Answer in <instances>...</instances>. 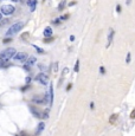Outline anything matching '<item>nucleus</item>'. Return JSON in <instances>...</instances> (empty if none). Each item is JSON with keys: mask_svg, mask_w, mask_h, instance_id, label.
<instances>
[{"mask_svg": "<svg viewBox=\"0 0 135 136\" xmlns=\"http://www.w3.org/2000/svg\"><path fill=\"white\" fill-rule=\"evenodd\" d=\"M17 53L14 47H8V49L4 50L1 53H0V60H4V62H7L11 58H13V56Z\"/></svg>", "mask_w": 135, "mask_h": 136, "instance_id": "nucleus-1", "label": "nucleus"}, {"mask_svg": "<svg viewBox=\"0 0 135 136\" xmlns=\"http://www.w3.org/2000/svg\"><path fill=\"white\" fill-rule=\"evenodd\" d=\"M24 27V23L23 21H19V23H15L14 25H12L10 28L7 30V32H6V36L7 37H11V36H14L15 33H18L19 31H20L21 28Z\"/></svg>", "mask_w": 135, "mask_h": 136, "instance_id": "nucleus-2", "label": "nucleus"}, {"mask_svg": "<svg viewBox=\"0 0 135 136\" xmlns=\"http://www.w3.org/2000/svg\"><path fill=\"white\" fill-rule=\"evenodd\" d=\"M36 81L39 83V84L48 85V83H49V77H48V75H46L45 72H40V73H39L38 76L36 77Z\"/></svg>", "mask_w": 135, "mask_h": 136, "instance_id": "nucleus-3", "label": "nucleus"}, {"mask_svg": "<svg viewBox=\"0 0 135 136\" xmlns=\"http://www.w3.org/2000/svg\"><path fill=\"white\" fill-rule=\"evenodd\" d=\"M13 12H14V6H12V5H4V6H1V13L5 14V16H11Z\"/></svg>", "mask_w": 135, "mask_h": 136, "instance_id": "nucleus-4", "label": "nucleus"}, {"mask_svg": "<svg viewBox=\"0 0 135 136\" xmlns=\"http://www.w3.org/2000/svg\"><path fill=\"white\" fill-rule=\"evenodd\" d=\"M13 58L17 62H25L26 59H27V53H25V52H18V53H15L13 56Z\"/></svg>", "mask_w": 135, "mask_h": 136, "instance_id": "nucleus-5", "label": "nucleus"}, {"mask_svg": "<svg viewBox=\"0 0 135 136\" xmlns=\"http://www.w3.org/2000/svg\"><path fill=\"white\" fill-rule=\"evenodd\" d=\"M30 110H31V113H32V115L34 116V117H37V118H44V117H46V116H48L46 114L44 115L40 110H38V109H36V108H32V107L30 108Z\"/></svg>", "mask_w": 135, "mask_h": 136, "instance_id": "nucleus-6", "label": "nucleus"}, {"mask_svg": "<svg viewBox=\"0 0 135 136\" xmlns=\"http://www.w3.org/2000/svg\"><path fill=\"white\" fill-rule=\"evenodd\" d=\"M25 62H26V66H32V65L37 62V58L36 57H33V56L32 57H27V59H26Z\"/></svg>", "mask_w": 135, "mask_h": 136, "instance_id": "nucleus-7", "label": "nucleus"}, {"mask_svg": "<svg viewBox=\"0 0 135 136\" xmlns=\"http://www.w3.org/2000/svg\"><path fill=\"white\" fill-rule=\"evenodd\" d=\"M27 4H28V6H30V11H31V12H33V11L36 10V7H37V0H28Z\"/></svg>", "mask_w": 135, "mask_h": 136, "instance_id": "nucleus-8", "label": "nucleus"}, {"mask_svg": "<svg viewBox=\"0 0 135 136\" xmlns=\"http://www.w3.org/2000/svg\"><path fill=\"white\" fill-rule=\"evenodd\" d=\"M43 36L44 37H52V28L51 27H46L45 30H44V32H43Z\"/></svg>", "mask_w": 135, "mask_h": 136, "instance_id": "nucleus-9", "label": "nucleus"}, {"mask_svg": "<svg viewBox=\"0 0 135 136\" xmlns=\"http://www.w3.org/2000/svg\"><path fill=\"white\" fill-rule=\"evenodd\" d=\"M44 128H45V123H44V122H40V123L38 124V127H37V131H36L37 135H39V134L44 130Z\"/></svg>", "mask_w": 135, "mask_h": 136, "instance_id": "nucleus-10", "label": "nucleus"}, {"mask_svg": "<svg viewBox=\"0 0 135 136\" xmlns=\"http://www.w3.org/2000/svg\"><path fill=\"white\" fill-rule=\"evenodd\" d=\"M113 38H114V30H110V33H109V36H108V44H107V47H109L110 45H111Z\"/></svg>", "mask_w": 135, "mask_h": 136, "instance_id": "nucleus-11", "label": "nucleus"}, {"mask_svg": "<svg viewBox=\"0 0 135 136\" xmlns=\"http://www.w3.org/2000/svg\"><path fill=\"white\" fill-rule=\"evenodd\" d=\"M49 103L50 104H52V102H54V89H52V86L50 88V91H49Z\"/></svg>", "mask_w": 135, "mask_h": 136, "instance_id": "nucleus-12", "label": "nucleus"}, {"mask_svg": "<svg viewBox=\"0 0 135 136\" xmlns=\"http://www.w3.org/2000/svg\"><path fill=\"white\" fill-rule=\"evenodd\" d=\"M65 4H66V0H62L58 5V11H62L63 8H65Z\"/></svg>", "mask_w": 135, "mask_h": 136, "instance_id": "nucleus-13", "label": "nucleus"}, {"mask_svg": "<svg viewBox=\"0 0 135 136\" xmlns=\"http://www.w3.org/2000/svg\"><path fill=\"white\" fill-rule=\"evenodd\" d=\"M117 117H119V115H117V114H114V115H111V117L109 118V122H110L111 124H114V123H115V120H116Z\"/></svg>", "mask_w": 135, "mask_h": 136, "instance_id": "nucleus-14", "label": "nucleus"}, {"mask_svg": "<svg viewBox=\"0 0 135 136\" xmlns=\"http://www.w3.org/2000/svg\"><path fill=\"white\" fill-rule=\"evenodd\" d=\"M130 59H132V58H130V53L128 52L127 56H126V63H127V64H129V63H130Z\"/></svg>", "mask_w": 135, "mask_h": 136, "instance_id": "nucleus-15", "label": "nucleus"}, {"mask_svg": "<svg viewBox=\"0 0 135 136\" xmlns=\"http://www.w3.org/2000/svg\"><path fill=\"white\" fill-rule=\"evenodd\" d=\"M78 70H79V60H77L76 65H75V72H78Z\"/></svg>", "mask_w": 135, "mask_h": 136, "instance_id": "nucleus-16", "label": "nucleus"}, {"mask_svg": "<svg viewBox=\"0 0 135 136\" xmlns=\"http://www.w3.org/2000/svg\"><path fill=\"white\" fill-rule=\"evenodd\" d=\"M57 70H58V63H55L54 64V72L55 73L57 72Z\"/></svg>", "mask_w": 135, "mask_h": 136, "instance_id": "nucleus-17", "label": "nucleus"}, {"mask_svg": "<svg viewBox=\"0 0 135 136\" xmlns=\"http://www.w3.org/2000/svg\"><path fill=\"white\" fill-rule=\"evenodd\" d=\"M69 18V14H65V16H63V17H61V20H66V19Z\"/></svg>", "mask_w": 135, "mask_h": 136, "instance_id": "nucleus-18", "label": "nucleus"}, {"mask_svg": "<svg viewBox=\"0 0 135 136\" xmlns=\"http://www.w3.org/2000/svg\"><path fill=\"white\" fill-rule=\"evenodd\" d=\"M130 118H132V120H134L135 118V108H134V110H133V113L130 114Z\"/></svg>", "mask_w": 135, "mask_h": 136, "instance_id": "nucleus-19", "label": "nucleus"}, {"mask_svg": "<svg viewBox=\"0 0 135 136\" xmlns=\"http://www.w3.org/2000/svg\"><path fill=\"white\" fill-rule=\"evenodd\" d=\"M116 12H119V13L121 12V6H120V5H117V6H116Z\"/></svg>", "mask_w": 135, "mask_h": 136, "instance_id": "nucleus-20", "label": "nucleus"}, {"mask_svg": "<svg viewBox=\"0 0 135 136\" xmlns=\"http://www.w3.org/2000/svg\"><path fill=\"white\" fill-rule=\"evenodd\" d=\"M68 71H69V70H68V69L65 67V69L63 70V75H66V73H68Z\"/></svg>", "mask_w": 135, "mask_h": 136, "instance_id": "nucleus-21", "label": "nucleus"}, {"mask_svg": "<svg viewBox=\"0 0 135 136\" xmlns=\"http://www.w3.org/2000/svg\"><path fill=\"white\" fill-rule=\"evenodd\" d=\"M99 70H101V72H102V75H104V67H103V66H101V69H99Z\"/></svg>", "mask_w": 135, "mask_h": 136, "instance_id": "nucleus-22", "label": "nucleus"}, {"mask_svg": "<svg viewBox=\"0 0 135 136\" xmlns=\"http://www.w3.org/2000/svg\"><path fill=\"white\" fill-rule=\"evenodd\" d=\"M126 4H127V5H130V4H132V0H126Z\"/></svg>", "mask_w": 135, "mask_h": 136, "instance_id": "nucleus-23", "label": "nucleus"}, {"mask_svg": "<svg viewBox=\"0 0 135 136\" xmlns=\"http://www.w3.org/2000/svg\"><path fill=\"white\" fill-rule=\"evenodd\" d=\"M13 3H18V1H20V0H12Z\"/></svg>", "mask_w": 135, "mask_h": 136, "instance_id": "nucleus-24", "label": "nucleus"}, {"mask_svg": "<svg viewBox=\"0 0 135 136\" xmlns=\"http://www.w3.org/2000/svg\"><path fill=\"white\" fill-rule=\"evenodd\" d=\"M1 18H3V16H1V13H0V20H1Z\"/></svg>", "mask_w": 135, "mask_h": 136, "instance_id": "nucleus-25", "label": "nucleus"}, {"mask_svg": "<svg viewBox=\"0 0 135 136\" xmlns=\"http://www.w3.org/2000/svg\"><path fill=\"white\" fill-rule=\"evenodd\" d=\"M43 1H45V0H43Z\"/></svg>", "mask_w": 135, "mask_h": 136, "instance_id": "nucleus-26", "label": "nucleus"}]
</instances>
